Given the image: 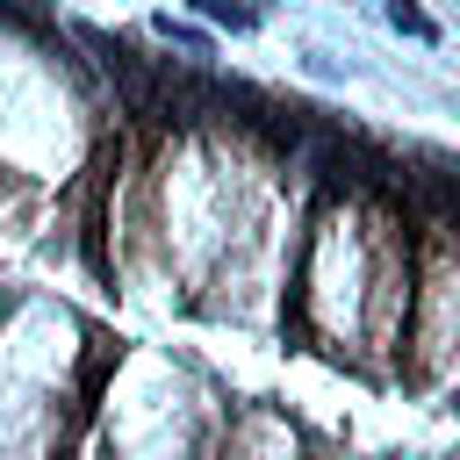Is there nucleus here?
Listing matches in <instances>:
<instances>
[{
  "label": "nucleus",
  "instance_id": "obj_2",
  "mask_svg": "<svg viewBox=\"0 0 460 460\" xmlns=\"http://www.w3.org/2000/svg\"><path fill=\"white\" fill-rule=\"evenodd\" d=\"M208 22H223V29H259L266 22V0H194Z\"/></svg>",
  "mask_w": 460,
  "mask_h": 460
},
{
  "label": "nucleus",
  "instance_id": "obj_4",
  "mask_svg": "<svg viewBox=\"0 0 460 460\" xmlns=\"http://www.w3.org/2000/svg\"><path fill=\"white\" fill-rule=\"evenodd\" d=\"M158 36H172V43H180V50H194V58L208 50V36H201V29H187V22H172V14L158 22Z\"/></svg>",
  "mask_w": 460,
  "mask_h": 460
},
{
  "label": "nucleus",
  "instance_id": "obj_1",
  "mask_svg": "<svg viewBox=\"0 0 460 460\" xmlns=\"http://www.w3.org/2000/svg\"><path fill=\"white\" fill-rule=\"evenodd\" d=\"M395 187H402L431 223L460 230V165H453V158H431V172H402V165H395Z\"/></svg>",
  "mask_w": 460,
  "mask_h": 460
},
{
  "label": "nucleus",
  "instance_id": "obj_3",
  "mask_svg": "<svg viewBox=\"0 0 460 460\" xmlns=\"http://www.w3.org/2000/svg\"><path fill=\"white\" fill-rule=\"evenodd\" d=\"M388 22H395L402 36H417V43H431V36H438V22H431L417 0H388Z\"/></svg>",
  "mask_w": 460,
  "mask_h": 460
}]
</instances>
